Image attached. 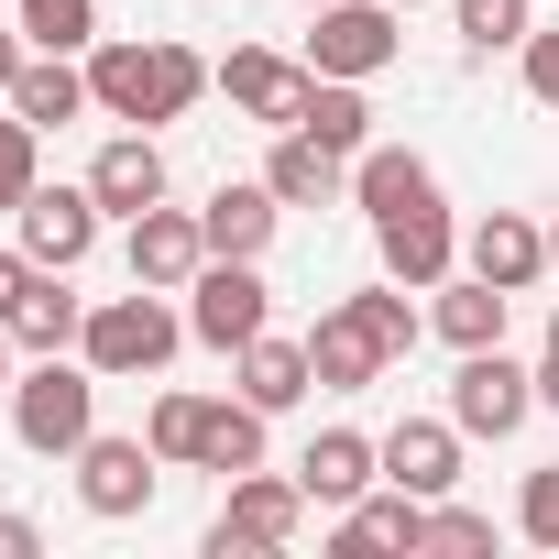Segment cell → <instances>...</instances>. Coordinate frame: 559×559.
Instances as JSON below:
<instances>
[{"label":"cell","mask_w":559,"mask_h":559,"mask_svg":"<svg viewBox=\"0 0 559 559\" xmlns=\"http://www.w3.org/2000/svg\"><path fill=\"white\" fill-rule=\"evenodd\" d=\"M263 330H274V286H263L241 252H209V263H198V286H187V341L241 352V341H263Z\"/></svg>","instance_id":"cell-5"},{"label":"cell","mask_w":559,"mask_h":559,"mask_svg":"<svg viewBox=\"0 0 559 559\" xmlns=\"http://www.w3.org/2000/svg\"><path fill=\"white\" fill-rule=\"evenodd\" d=\"M352 308H362V319H373V341H384V352H395V362H406V352H417V330H428V319H417V308H406V286H395V274H384V286H362V297H352Z\"/></svg>","instance_id":"cell-32"},{"label":"cell","mask_w":559,"mask_h":559,"mask_svg":"<svg viewBox=\"0 0 559 559\" xmlns=\"http://www.w3.org/2000/svg\"><path fill=\"white\" fill-rule=\"evenodd\" d=\"M384 483H406V493H450L461 483V417H395L384 428Z\"/></svg>","instance_id":"cell-15"},{"label":"cell","mask_w":559,"mask_h":559,"mask_svg":"<svg viewBox=\"0 0 559 559\" xmlns=\"http://www.w3.org/2000/svg\"><path fill=\"white\" fill-rule=\"evenodd\" d=\"M176 341H187V319L165 308V286H132V297H99V308H88L78 362H88L99 384H132V373H165Z\"/></svg>","instance_id":"cell-3"},{"label":"cell","mask_w":559,"mask_h":559,"mask_svg":"<svg viewBox=\"0 0 559 559\" xmlns=\"http://www.w3.org/2000/svg\"><path fill=\"white\" fill-rule=\"evenodd\" d=\"M526 34H537V12H526V0H461V45L504 56V45H526Z\"/></svg>","instance_id":"cell-31"},{"label":"cell","mask_w":559,"mask_h":559,"mask_svg":"<svg viewBox=\"0 0 559 559\" xmlns=\"http://www.w3.org/2000/svg\"><path fill=\"white\" fill-rule=\"evenodd\" d=\"M428 297H439V308H428V330H439L450 352H493V341H504V308H515L504 286H483V274H439Z\"/></svg>","instance_id":"cell-21"},{"label":"cell","mask_w":559,"mask_h":559,"mask_svg":"<svg viewBox=\"0 0 559 559\" xmlns=\"http://www.w3.org/2000/svg\"><path fill=\"white\" fill-rule=\"evenodd\" d=\"M352 198H362L373 219H395V209L439 198V176H428V154H406V143H362V154H352Z\"/></svg>","instance_id":"cell-22"},{"label":"cell","mask_w":559,"mask_h":559,"mask_svg":"<svg viewBox=\"0 0 559 559\" xmlns=\"http://www.w3.org/2000/svg\"><path fill=\"white\" fill-rule=\"evenodd\" d=\"M121 252H132V286H165V297H176V286H198L209 230H198V209H165V198H154V209L132 219V241H121Z\"/></svg>","instance_id":"cell-14"},{"label":"cell","mask_w":559,"mask_h":559,"mask_svg":"<svg viewBox=\"0 0 559 559\" xmlns=\"http://www.w3.org/2000/svg\"><path fill=\"white\" fill-rule=\"evenodd\" d=\"M308 12H319V0H308Z\"/></svg>","instance_id":"cell-43"},{"label":"cell","mask_w":559,"mask_h":559,"mask_svg":"<svg viewBox=\"0 0 559 559\" xmlns=\"http://www.w3.org/2000/svg\"><path fill=\"white\" fill-rule=\"evenodd\" d=\"M12 23L34 34V56H88L99 45V0H12Z\"/></svg>","instance_id":"cell-26"},{"label":"cell","mask_w":559,"mask_h":559,"mask_svg":"<svg viewBox=\"0 0 559 559\" xmlns=\"http://www.w3.org/2000/svg\"><path fill=\"white\" fill-rule=\"evenodd\" d=\"M297 526H308V483H297V472H230V504L209 515V559L286 548Z\"/></svg>","instance_id":"cell-4"},{"label":"cell","mask_w":559,"mask_h":559,"mask_svg":"<svg viewBox=\"0 0 559 559\" xmlns=\"http://www.w3.org/2000/svg\"><path fill=\"white\" fill-rule=\"evenodd\" d=\"M297 483H308V504H352V493H373L384 483V439H362V428H319L308 439V461H297Z\"/></svg>","instance_id":"cell-16"},{"label":"cell","mask_w":559,"mask_h":559,"mask_svg":"<svg viewBox=\"0 0 559 559\" xmlns=\"http://www.w3.org/2000/svg\"><path fill=\"white\" fill-rule=\"evenodd\" d=\"M515 56H526V99H537V110H559V23H537Z\"/></svg>","instance_id":"cell-35"},{"label":"cell","mask_w":559,"mask_h":559,"mask_svg":"<svg viewBox=\"0 0 559 559\" xmlns=\"http://www.w3.org/2000/svg\"><path fill=\"white\" fill-rule=\"evenodd\" d=\"M263 187L286 198V209H330V198L352 187V154H330L319 132H274V165H263Z\"/></svg>","instance_id":"cell-20"},{"label":"cell","mask_w":559,"mask_h":559,"mask_svg":"<svg viewBox=\"0 0 559 559\" xmlns=\"http://www.w3.org/2000/svg\"><path fill=\"white\" fill-rule=\"evenodd\" d=\"M274 219H286V198H274L263 176L252 187H209V209H198V230H209V252H241V263H263V241H274Z\"/></svg>","instance_id":"cell-18"},{"label":"cell","mask_w":559,"mask_h":559,"mask_svg":"<svg viewBox=\"0 0 559 559\" xmlns=\"http://www.w3.org/2000/svg\"><path fill=\"white\" fill-rule=\"evenodd\" d=\"M23 56H34V34L12 23V34H0V99H12V78H23Z\"/></svg>","instance_id":"cell-39"},{"label":"cell","mask_w":559,"mask_h":559,"mask_svg":"<svg viewBox=\"0 0 559 559\" xmlns=\"http://www.w3.org/2000/svg\"><path fill=\"white\" fill-rule=\"evenodd\" d=\"M450 417H461V439H515V428L537 417V373L504 362V341H493V352H461V373H450Z\"/></svg>","instance_id":"cell-6"},{"label":"cell","mask_w":559,"mask_h":559,"mask_svg":"<svg viewBox=\"0 0 559 559\" xmlns=\"http://www.w3.org/2000/svg\"><path fill=\"white\" fill-rule=\"evenodd\" d=\"M34 165H45V132H34V121H23L12 99H0V209H23V198L45 187Z\"/></svg>","instance_id":"cell-30"},{"label":"cell","mask_w":559,"mask_h":559,"mask_svg":"<svg viewBox=\"0 0 559 559\" xmlns=\"http://www.w3.org/2000/svg\"><path fill=\"white\" fill-rule=\"evenodd\" d=\"M548 263H559V230H548Z\"/></svg>","instance_id":"cell-41"},{"label":"cell","mask_w":559,"mask_h":559,"mask_svg":"<svg viewBox=\"0 0 559 559\" xmlns=\"http://www.w3.org/2000/svg\"><path fill=\"white\" fill-rule=\"evenodd\" d=\"M219 88H230V110H252L263 132H297V121H308V99H319V67H297V56H263V45H230Z\"/></svg>","instance_id":"cell-9"},{"label":"cell","mask_w":559,"mask_h":559,"mask_svg":"<svg viewBox=\"0 0 559 559\" xmlns=\"http://www.w3.org/2000/svg\"><path fill=\"white\" fill-rule=\"evenodd\" d=\"M395 0H319V34H308V67L319 78H384L395 67Z\"/></svg>","instance_id":"cell-7"},{"label":"cell","mask_w":559,"mask_h":559,"mask_svg":"<svg viewBox=\"0 0 559 559\" xmlns=\"http://www.w3.org/2000/svg\"><path fill=\"white\" fill-rule=\"evenodd\" d=\"M78 330H88V297H67V274L45 263V286L23 297V319H12V341H23V352H78Z\"/></svg>","instance_id":"cell-25"},{"label":"cell","mask_w":559,"mask_h":559,"mask_svg":"<svg viewBox=\"0 0 559 559\" xmlns=\"http://www.w3.org/2000/svg\"><path fill=\"white\" fill-rule=\"evenodd\" d=\"M34 286H45V263H34V252H0V330L23 319V297H34Z\"/></svg>","instance_id":"cell-36"},{"label":"cell","mask_w":559,"mask_h":559,"mask_svg":"<svg viewBox=\"0 0 559 559\" xmlns=\"http://www.w3.org/2000/svg\"><path fill=\"white\" fill-rule=\"evenodd\" d=\"M537 406H559V319H548V341H537Z\"/></svg>","instance_id":"cell-38"},{"label":"cell","mask_w":559,"mask_h":559,"mask_svg":"<svg viewBox=\"0 0 559 559\" xmlns=\"http://www.w3.org/2000/svg\"><path fill=\"white\" fill-rule=\"evenodd\" d=\"M428 548H493V515H483V504H450V493H439V504H428Z\"/></svg>","instance_id":"cell-34"},{"label":"cell","mask_w":559,"mask_h":559,"mask_svg":"<svg viewBox=\"0 0 559 559\" xmlns=\"http://www.w3.org/2000/svg\"><path fill=\"white\" fill-rule=\"evenodd\" d=\"M461 263L483 274V286H504V297H526L537 274H548V230H537L526 209H483V219L461 230Z\"/></svg>","instance_id":"cell-11"},{"label":"cell","mask_w":559,"mask_h":559,"mask_svg":"<svg viewBox=\"0 0 559 559\" xmlns=\"http://www.w3.org/2000/svg\"><path fill=\"white\" fill-rule=\"evenodd\" d=\"M154 472H165L154 439H99V428H88V450H78V504H88L99 526H132V515L154 504Z\"/></svg>","instance_id":"cell-8"},{"label":"cell","mask_w":559,"mask_h":559,"mask_svg":"<svg viewBox=\"0 0 559 559\" xmlns=\"http://www.w3.org/2000/svg\"><path fill=\"white\" fill-rule=\"evenodd\" d=\"M230 362H241V395H252L263 417H286V406L319 384V373H308V341H274V330H263V341H241Z\"/></svg>","instance_id":"cell-24"},{"label":"cell","mask_w":559,"mask_h":559,"mask_svg":"<svg viewBox=\"0 0 559 559\" xmlns=\"http://www.w3.org/2000/svg\"><path fill=\"white\" fill-rule=\"evenodd\" d=\"M34 548H45V526H34V515H0V559H34Z\"/></svg>","instance_id":"cell-37"},{"label":"cell","mask_w":559,"mask_h":559,"mask_svg":"<svg viewBox=\"0 0 559 559\" xmlns=\"http://www.w3.org/2000/svg\"><path fill=\"white\" fill-rule=\"evenodd\" d=\"M12 219H23V252H34V263L78 274V263L99 252V219H110V209H99V187H34Z\"/></svg>","instance_id":"cell-10"},{"label":"cell","mask_w":559,"mask_h":559,"mask_svg":"<svg viewBox=\"0 0 559 559\" xmlns=\"http://www.w3.org/2000/svg\"><path fill=\"white\" fill-rule=\"evenodd\" d=\"M209 417H219V395H154V417H143V439L176 461V472H198V450H209Z\"/></svg>","instance_id":"cell-28"},{"label":"cell","mask_w":559,"mask_h":559,"mask_svg":"<svg viewBox=\"0 0 559 559\" xmlns=\"http://www.w3.org/2000/svg\"><path fill=\"white\" fill-rule=\"evenodd\" d=\"M209 88H219V67H209L198 45H176V34H99V45H88V99H99L110 121H132V132L187 121Z\"/></svg>","instance_id":"cell-1"},{"label":"cell","mask_w":559,"mask_h":559,"mask_svg":"<svg viewBox=\"0 0 559 559\" xmlns=\"http://www.w3.org/2000/svg\"><path fill=\"white\" fill-rule=\"evenodd\" d=\"M99 428V373L78 352H34V373H12V439L34 461H78Z\"/></svg>","instance_id":"cell-2"},{"label":"cell","mask_w":559,"mask_h":559,"mask_svg":"<svg viewBox=\"0 0 559 559\" xmlns=\"http://www.w3.org/2000/svg\"><path fill=\"white\" fill-rule=\"evenodd\" d=\"M0 406H12V330H0Z\"/></svg>","instance_id":"cell-40"},{"label":"cell","mask_w":559,"mask_h":559,"mask_svg":"<svg viewBox=\"0 0 559 559\" xmlns=\"http://www.w3.org/2000/svg\"><path fill=\"white\" fill-rule=\"evenodd\" d=\"M395 12H417V0H395Z\"/></svg>","instance_id":"cell-42"},{"label":"cell","mask_w":559,"mask_h":559,"mask_svg":"<svg viewBox=\"0 0 559 559\" xmlns=\"http://www.w3.org/2000/svg\"><path fill=\"white\" fill-rule=\"evenodd\" d=\"M198 472H263V406H252V395H219V417H209V450H198Z\"/></svg>","instance_id":"cell-29"},{"label":"cell","mask_w":559,"mask_h":559,"mask_svg":"<svg viewBox=\"0 0 559 559\" xmlns=\"http://www.w3.org/2000/svg\"><path fill=\"white\" fill-rule=\"evenodd\" d=\"M12 110H23L34 132H56V121H78V110H99V99H88V67H78V56H23Z\"/></svg>","instance_id":"cell-23"},{"label":"cell","mask_w":559,"mask_h":559,"mask_svg":"<svg viewBox=\"0 0 559 559\" xmlns=\"http://www.w3.org/2000/svg\"><path fill=\"white\" fill-rule=\"evenodd\" d=\"M297 132H319L330 154H362L373 143V110H362V78H319V99H308V121Z\"/></svg>","instance_id":"cell-27"},{"label":"cell","mask_w":559,"mask_h":559,"mask_svg":"<svg viewBox=\"0 0 559 559\" xmlns=\"http://www.w3.org/2000/svg\"><path fill=\"white\" fill-rule=\"evenodd\" d=\"M341 548H428V493H406V483H384V493H352L341 504V526H330Z\"/></svg>","instance_id":"cell-19"},{"label":"cell","mask_w":559,"mask_h":559,"mask_svg":"<svg viewBox=\"0 0 559 559\" xmlns=\"http://www.w3.org/2000/svg\"><path fill=\"white\" fill-rule=\"evenodd\" d=\"M515 537H526V548H559V461L526 472V493H515Z\"/></svg>","instance_id":"cell-33"},{"label":"cell","mask_w":559,"mask_h":559,"mask_svg":"<svg viewBox=\"0 0 559 559\" xmlns=\"http://www.w3.org/2000/svg\"><path fill=\"white\" fill-rule=\"evenodd\" d=\"M373 252H384L395 286H439V274H461V230H450V209H439V198H417V209L373 219Z\"/></svg>","instance_id":"cell-12"},{"label":"cell","mask_w":559,"mask_h":559,"mask_svg":"<svg viewBox=\"0 0 559 559\" xmlns=\"http://www.w3.org/2000/svg\"><path fill=\"white\" fill-rule=\"evenodd\" d=\"M384 341H373V319L341 297V308H319V330H308V373H319V395H362V384H384Z\"/></svg>","instance_id":"cell-13"},{"label":"cell","mask_w":559,"mask_h":559,"mask_svg":"<svg viewBox=\"0 0 559 559\" xmlns=\"http://www.w3.org/2000/svg\"><path fill=\"white\" fill-rule=\"evenodd\" d=\"M88 187H99L110 219H143V209L165 198V143H154V132H110L99 165H88Z\"/></svg>","instance_id":"cell-17"}]
</instances>
